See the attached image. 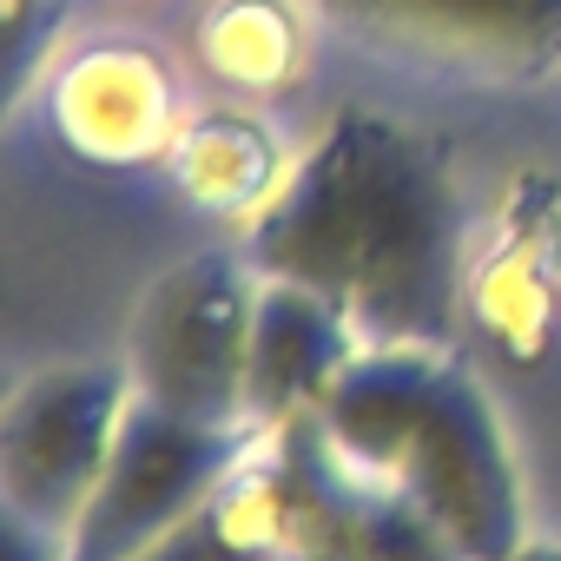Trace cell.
I'll return each instance as SVG.
<instances>
[{"label": "cell", "mask_w": 561, "mask_h": 561, "mask_svg": "<svg viewBox=\"0 0 561 561\" xmlns=\"http://www.w3.org/2000/svg\"><path fill=\"white\" fill-rule=\"evenodd\" d=\"M54 21H60V0H8V80H0L8 100L27 93L34 60H41V34H54Z\"/></svg>", "instance_id": "13"}, {"label": "cell", "mask_w": 561, "mask_h": 561, "mask_svg": "<svg viewBox=\"0 0 561 561\" xmlns=\"http://www.w3.org/2000/svg\"><path fill=\"white\" fill-rule=\"evenodd\" d=\"M318 14L364 47L482 80L561 67V0H318Z\"/></svg>", "instance_id": "7"}, {"label": "cell", "mask_w": 561, "mask_h": 561, "mask_svg": "<svg viewBox=\"0 0 561 561\" xmlns=\"http://www.w3.org/2000/svg\"><path fill=\"white\" fill-rule=\"evenodd\" d=\"M257 277L324 291L364 344L449 351L462 311V198L436 146L337 113L251 218Z\"/></svg>", "instance_id": "1"}, {"label": "cell", "mask_w": 561, "mask_h": 561, "mask_svg": "<svg viewBox=\"0 0 561 561\" xmlns=\"http://www.w3.org/2000/svg\"><path fill=\"white\" fill-rule=\"evenodd\" d=\"M291 47L298 34L271 0H231L218 21H205V60L238 87H277L291 73Z\"/></svg>", "instance_id": "11"}, {"label": "cell", "mask_w": 561, "mask_h": 561, "mask_svg": "<svg viewBox=\"0 0 561 561\" xmlns=\"http://www.w3.org/2000/svg\"><path fill=\"white\" fill-rule=\"evenodd\" d=\"M271 554H277V502H271L264 456L251 449L218 502H205L192 522H179L165 541H152L133 561H271Z\"/></svg>", "instance_id": "10"}, {"label": "cell", "mask_w": 561, "mask_h": 561, "mask_svg": "<svg viewBox=\"0 0 561 561\" xmlns=\"http://www.w3.org/2000/svg\"><path fill=\"white\" fill-rule=\"evenodd\" d=\"M318 423L357 469L430 508L469 561H508L528 541L508 436L449 351L370 344L337 377Z\"/></svg>", "instance_id": "2"}, {"label": "cell", "mask_w": 561, "mask_h": 561, "mask_svg": "<svg viewBox=\"0 0 561 561\" xmlns=\"http://www.w3.org/2000/svg\"><path fill=\"white\" fill-rule=\"evenodd\" d=\"M251 311H257V277L225 251H192L172 271H159L126 331L133 397L198 430H251L244 423Z\"/></svg>", "instance_id": "3"}, {"label": "cell", "mask_w": 561, "mask_h": 561, "mask_svg": "<svg viewBox=\"0 0 561 561\" xmlns=\"http://www.w3.org/2000/svg\"><path fill=\"white\" fill-rule=\"evenodd\" d=\"M231 139H238V126H205V133L179 152L185 192H192L198 205H257V192H264V179H271V152H264L257 139H244V146L231 152ZM264 198H271V192H264Z\"/></svg>", "instance_id": "12"}, {"label": "cell", "mask_w": 561, "mask_h": 561, "mask_svg": "<svg viewBox=\"0 0 561 561\" xmlns=\"http://www.w3.org/2000/svg\"><path fill=\"white\" fill-rule=\"evenodd\" d=\"M251 449H257V430H198V423L165 416L146 397H133V410L113 436L106 476L67 535V561L146 554L179 522H192L205 502H218Z\"/></svg>", "instance_id": "5"}, {"label": "cell", "mask_w": 561, "mask_h": 561, "mask_svg": "<svg viewBox=\"0 0 561 561\" xmlns=\"http://www.w3.org/2000/svg\"><path fill=\"white\" fill-rule=\"evenodd\" d=\"M0 541H8V561H67V535L8 502H0Z\"/></svg>", "instance_id": "14"}, {"label": "cell", "mask_w": 561, "mask_h": 561, "mask_svg": "<svg viewBox=\"0 0 561 561\" xmlns=\"http://www.w3.org/2000/svg\"><path fill=\"white\" fill-rule=\"evenodd\" d=\"M60 126L67 139L100 165H133L165 146L172 93L139 54H93L60 87Z\"/></svg>", "instance_id": "9"}, {"label": "cell", "mask_w": 561, "mask_h": 561, "mask_svg": "<svg viewBox=\"0 0 561 561\" xmlns=\"http://www.w3.org/2000/svg\"><path fill=\"white\" fill-rule=\"evenodd\" d=\"M271 561H291V554H285V548H277V554H271Z\"/></svg>", "instance_id": "16"}, {"label": "cell", "mask_w": 561, "mask_h": 561, "mask_svg": "<svg viewBox=\"0 0 561 561\" xmlns=\"http://www.w3.org/2000/svg\"><path fill=\"white\" fill-rule=\"evenodd\" d=\"M508 561H561V541H535V535H528Z\"/></svg>", "instance_id": "15"}, {"label": "cell", "mask_w": 561, "mask_h": 561, "mask_svg": "<svg viewBox=\"0 0 561 561\" xmlns=\"http://www.w3.org/2000/svg\"><path fill=\"white\" fill-rule=\"evenodd\" d=\"M133 410L126 364H47L0 416V502L73 535Z\"/></svg>", "instance_id": "6"}, {"label": "cell", "mask_w": 561, "mask_h": 561, "mask_svg": "<svg viewBox=\"0 0 561 561\" xmlns=\"http://www.w3.org/2000/svg\"><path fill=\"white\" fill-rule=\"evenodd\" d=\"M370 344L357 324L311 285L291 277H257V311H251V370H244V423L285 430L337 390V377L364 357Z\"/></svg>", "instance_id": "8"}, {"label": "cell", "mask_w": 561, "mask_h": 561, "mask_svg": "<svg viewBox=\"0 0 561 561\" xmlns=\"http://www.w3.org/2000/svg\"><path fill=\"white\" fill-rule=\"evenodd\" d=\"M257 456L277 502V548L291 561H469L430 508L357 469L318 410L264 430Z\"/></svg>", "instance_id": "4"}]
</instances>
